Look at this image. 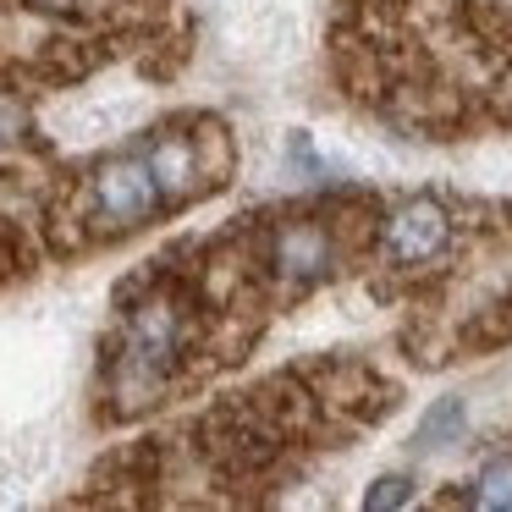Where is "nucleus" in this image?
I'll list each match as a JSON object with an SVG mask.
<instances>
[{
    "mask_svg": "<svg viewBox=\"0 0 512 512\" xmlns=\"http://www.w3.org/2000/svg\"><path fill=\"white\" fill-rule=\"evenodd\" d=\"M270 265H276V276L287 281V287H314V281H325L336 270V243L325 226L314 221H292L276 232V243H270Z\"/></svg>",
    "mask_w": 512,
    "mask_h": 512,
    "instance_id": "39448f33",
    "label": "nucleus"
},
{
    "mask_svg": "<svg viewBox=\"0 0 512 512\" xmlns=\"http://www.w3.org/2000/svg\"><path fill=\"white\" fill-rule=\"evenodd\" d=\"M463 424H468V402L463 397H441L435 408H424V419H419V446L424 452H446V446L463 435Z\"/></svg>",
    "mask_w": 512,
    "mask_h": 512,
    "instance_id": "423d86ee",
    "label": "nucleus"
},
{
    "mask_svg": "<svg viewBox=\"0 0 512 512\" xmlns=\"http://www.w3.org/2000/svg\"><path fill=\"white\" fill-rule=\"evenodd\" d=\"M210 149H226L221 127H204V133H155L144 144L149 166H155L160 177V193H166V204H182L193 199V193H204L210 182H221L226 171V155L210 160Z\"/></svg>",
    "mask_w": 512,
    "mask_h": 512,
    "instance_id": "7ed1b4c3",
    "label": "nucleus"
},
{
    "mask_svg": "<svg viewBox=\"0 0 512 512\" xmlns=\"http://www.w3.org/2000/svg\"><path fill=\"white\" fill-rule=\"evenodd\" d=\"M408 496H413V479L408 474H386V479H375V485H369L364 507H402Z\"/></svg>",
    "mask_w": 512,
    "mask_h": 512,
    "instance_id": "1a4fd4ad",
    "label": "nucleus"
},
{
    "mask_svg": "<svg viewBox=\"0 0 512 512\" xmlns=\"http://www.w3.org/2000/svg\"><path fill=\"white\" fill-rule=\"evenodd\" d=\"M452 243V215L441 199H408L391 210L386 221V254L397 265H430L441 248Z\"/></svg>",
    "mask_w": 512,
    "mask_h": 512,
    "instance_id": "20e7f679",
    "label": "nucleus"
},
{
    "mask_svg": "<svg viewBox=\"0 0 512 512\" xmlns=\"http://www.w3.org/2000/svg\"><path fill=\"white\" fill-rule=\"evenodd\" d=\"M160 204H166V193H160V177H155L144 149H127V155H111L105 166H94L89 221L100 226V232H111V237L138 232L144 221H155Z\"/></svg>",
    "mask_w": 512,
    "mask_h": 512,
    "instance_id": "f03ea898",
    "label": "nucleus"
},
{
    "mask_svg": "<svg viewBox=\"0 0 512 512\" xmlns=\"http://www.w3.org/2000/svg\"><path fill=\"white\" fill-rule=\"evenodd\" d=\"M34 6H67V0H34Z\"/></svg>",
    "mask_w": 512,
    "mask_h": 512,
    "instance_id": "9b49d317",
    "label": "nucleus"
},
{
    "mask_svg": "<svg viewBox=\"0 0 512 512\" xmlns=\"http://www.w3.org/2000/svg\"><path fill=\"white\" fill-rule=\"evenodd\" d=\"M23 133H28V111H23V100L0 94V155H12V149L23 144Z\"/></svg>",
    "mask_w": 512,
    "mask_h": 512,
    "instance_id": "6e6552de",
    "label": "nucleus"
},
{
    "mask_svg": "<svg viewBox=\"0 0 512 512\" xmlns=\"http://www.w3.org/2000/svg\"><path fill=\"white\" fill-rule=\"evenodd\" d=\"M490 6H496V12H507V17H512V0H490Z\"/></svg>",
    "mask_w": 512,
    "mask_h": 512,
    "instance_id": "9d476101",
    "label": "nucleus"
},
{
    "mask_svg": "<svg viewBox=\"0 0 512 512\" xmlns=\"http://www.w3.org/2000/svg\"><path fill=\"white\" fill-rule=\"evenodd\" d=\"M182 347H188V314L171 292L144 298L122 325V353H116L111 386L116 397L144 402L149 391H160V380L182 364Z\"/></svg>",
    "mask_w": 512,
    "mask_h": 512,
    "instance_id": "f257e3e1",
    "label": "nucleus"
},
{
    "mask_svg": "<svg viewBox=\"0 0 512 512\" xmlns=\"http://www.w3.org/2000/svg\"><path fill=\"white\" fill-rule=\"evenodd\" d=\"M468 501H474V507H490V512H512V457H490L474 474Z\"/></svg>",
    "mask_w": 512,
    "mask_h": 512,
    "instance_id": "0eeeda50",
    "label": "nucleus"
}]
</instances>
